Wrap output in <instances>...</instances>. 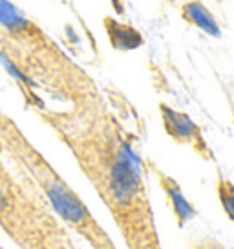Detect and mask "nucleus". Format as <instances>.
<instances>
[{"label":"nucleus","mask_w":234,"mask_h":249,"mask_svg":"<svg viewBox=\"0 0 234 249\" xmlns=\"http://www.w3.org/2000/svg\"><path fill=\"white\" fill-rule=\"evenodd\" d=\"M141 163L130 147L125 145L112 167V193L117 200H128L139 187Z\"/></svg>","instance_id":"nucleus-1"},{"label":"nucleus","mask_w":234,"mask_h":249,"mask_svg":"<svg viewBox=\"0 0 234 249\" xmlns=\"http://www.w3.org/2000/svg\"><path fill=\"white\" fill-rule=\"evenodd\" d=\"M48 195H50L55 207L66 218H70V220H81L83 218V205L63 185H51L48 189Z\"/></svg>","instance_id":"nucleus-4"},{"label":"nucleus","mask_w":234,"mask_h":249,"mask_svg":"<svg viewBox=\"0 0 234 249\" xmlns=\"http://www.w3.org/2000/svg\"><path fill=\"white\" fill-rule=\"evenodd\" d=\"M0 202H2V193H0Z\"/></svg>","instance_id":"nucleus-10"},{"label":"nucleus","mask_w":234,"mask_h":249,"mask_svg":"<svg viewBox=\"0 0 234 249\" xmlns=\"http://www.w3.org/2000/svg\"><path fill=\"white\" fill-rule=\"evenodd\" d=\"M167 189V195L168 198L172 200V207H174V213H176V216L180 220V224H185L187 220L194 216V209H192V205L187 202V198L181 195V191L178 187L174 185V183H167L165 185Z\"/></svg>","instance_id":"nucleus-7"},{"label":"nucleus","mask_w":234,"mask_h":249,"mask_svg":"<svg viewBox=\"0 0 234 249\" xmlns=\"http://www.w3.org/2000/svg\"><path fill=\"white\" fill-rule=\"evenodd\" d=\"M106 26L110 40L117 50H134L141 44V35L130 26H125L117 20H106Z\"/></svg>","instance_id":"nucleus-5"},{"label":"nucleus","mask_w":234,"mask_h":249,"mask_svg":"<svg viewBox=\"0 0 234 249\" xmlns=\"http://www.w3.org/2000/svg\"><path fill=\"white\" fill-rule=\"evenodd\" d=\"M161 112H163V119H165V126L168 134H172L176 140H183L188 141L198 136V126L194 124V121L187 116V114H181V112H176V110L168 108V107H161Z\"/></svg>","instance_id":"nucleus-2"},{"label":"nucleus","mask_w":234,"mask_h":249,"mask_svg":"<svg viewBox=\"0 0 234 249\" xmlns=\"http://www.w3.org/2000/svg\"><path fill=\"white\" fill-rule=\"evenodd\" d=\"M0 24L9 31H20L28 26V20L9 0H0Z\"/></svg>","instance_id":"nucleus-6"},{"label":"nucleus","mask_w":234,"mask_h":249,"mask_svg":"<svg viewBox=\"0 0 234 249\" xmlns=\"http://www.w3.org/2000/svg\"><path fill=\"white\" fill-rule=\"evenodd\" d=\"M221 200H223V207L229 213V216L234 220V187H231L229 183L221 187Z\"/></svg>","instance_id":"nucleus-9"},{"label":"nucleus","mask_w":234,"mask_h":249,"mask_svg":"<svg viewBox=\"0 0 234 249\" xmlns=\"http://www.w3.org/2000/svg\"><path fill=\"white\" fill-rule=\"evenodd\" d=\"M0 62H2V66H4L6 70H8L9 75H13V77L18 79V81H24V83H30V85H32V81H30V79L26 77V75H24L22 71L18 70V68H17L15 64H13V61L9 59L8 55L2 53V52H0Z\"/></svg>","instance_id":"nucleus-8"},{"label":"nucleus","mask_w":234,"mask_h":249,"mask_svg":"<svg viewBox=\"0 0 234 249\" xmlns=\"http://www.w3.org/2000/svg\"><path fill=\"white\" fill-rule=\"evenodd\" d=\"M183 13L187 17V20H190L194 26L203 30L207 35H211V37H219L221 35V30H219L216 18L211 15V11L205 8L201 2H198V0L187 2L185 8H183Z\"/></svg>","instance_id":"nucleus-3"}]
</instances>
